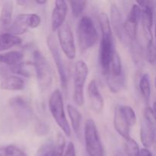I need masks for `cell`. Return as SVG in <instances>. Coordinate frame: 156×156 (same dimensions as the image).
<instances>
[{"label":"cell","instance_id":"38","mask_svg":"<svg viewBox=\"0 0 156 156\" xmlns=\"http://www.w3.org/2000/svg\"><path fill=\"white\" fill-rule=\"evenodd\" d=\"M34 2L36 4H39V5H44L47 3V1H43V0H35Z\"/></svg>","mask_w":156,"mask_h":156},{"label":"cell","instance_id":"21","mask_svg":"<svg viewBox=\"0 0 156 156\" xmlns=\"http://www.w3.org/2000/svg\"><path fill=\"white\" fill-rule=\"evenodd\" d=\"M105 76H106L107 84L111 92L118 93L123 90L125 86V82H126L124 73L120 76H114L110 73H108Z\"/></svg>","mask_w":156,"mask_h":156},{"label":"cell","instance_id":"16","mask_svg":"<svg viewBox=\"0 0 156 156\" xmlns=\"http://www.w3.org/2000/svg\"><path fill=\"white\" fill-rule=\"evenodd\" d=\"M114 126L117 133L121 136L125 140L130 138L129 133H130L131 126L123 115L120 108V105L117 106L114 111Z\"/></svg>","mask_w":156,"mask_h":156},{"label":"cell","instance_id":"13","mask_svg":"<svg viewBox=\"0 0 156 156\" xmlns=\"http://www.w3.org/2000/svg\"><path fill=\"white\" fill-rule=\"evenodd\" d=\"M142 9L137 4L133 5L123 22V31L131 41H136L138 24L141 21Z\"/></svg>","mask_w":156,"mask_h":156},{"label":"cell","instance_id":"2","mask_svg":"<svg viewBox=\"0 0 156 156\" xmlns=\"http://www.w3.org/2000/svg\"><path fill=\"white\" fill-rule=\"evenodd\" d=\"M77 35L79 48L82 53L95 45L98 39V34L90 17H82L78 24Z\"/></svg>","mask_w":156,"mask_h":156},{"label":"cell","instance_id":"19","mask_svg":"<svg viewBox=\"0 0 156 156\" xmlns=\"http://www.w3.org/2000/svg\"><path fill=\"white\" fill-rule=\"evenodd\" d=\"M24 81L17 76H8L2 79L0 88L6 91H21L24 88Z\"/></svg>","mask_w":156,"mask_h":156},{"label":"cell","instance_id":"28","mask_svg":"<svg viewBox=\"0 0 156 156\" xmlns=\"http://www.w3.org/2000/svg\"><path fill=\"white\" fill-rule=\"evenodd\" d=\"M139 145L135 140L130 137L128 140H125L124 143V151L127 156H139L140 153Z\"/></svg>","mask_w":156,"mask_h":156},{"label":"cell","instance_id":"11","mask_svg":"<svg viewBox=\"0 0 156 156\" xmlns=\"http://www.w3.org/2000/svg\"><path fill=\"white\" fill-rule=\"evenodd\" d=\"M59 46L66 57L74 59L76 56V47L71 27L68 24H64L57 31Z\"/></svg>","mask_w":156,"mask_h":156},{"label":"cell","instance_id":"3","mask_svg":"<svg viewBox=\"0 0 156 156\" xmlns=\"http://www.w3.org/2000/svg\"><path fill=\"white\" fill-rule=\"evenodd\" d=\"M49 109L52 117L66 136H71V128L64 110V103L60 90L56 89L49 98Z\"/></svg>","mask_w":156,"mask_h":156},{"label":"cell","instance_id":"9","mask_svg":"<svg viewBox=\"0 0 156 156\" xmlns=\"http://www.w3.org/2000/svg\"><path fill=\"white\" fill-rule=\"evenodd\" d=\"M9 105L16 120L22 124H26L33 118V110L26 98L16 96L9 100Z\"/></svg>","mask_w":156,"mask_h":156},{"label":"cell","instance_id":"36","mask_svg":"<svg viewBox=\"0 0 156 156\" xmlns=\"http://www.w3.org/2000/svg\"><path fill=\"white\" fill-rule=\"evenodd\" d=\"M139 156H153V155H152V152H151L149 149L144 148V149H142L141 150H140V153Z\"/></svg>","mask_w":156,"mask_h":156},{"label":"cell","instance_id":"32","mask_svg":"<svg viewBox=\"0 0 156 156\" xmlns=\"http://www.w3.org/2000/svg\"><path fill=\"white\" fill-rule=\"evenodd\" d=\"M146 59L148 62L153 63L156 60V45L154 41L150 43H146Z\"/></svg>","mask_w":156,"mask_h":156},{"label":"cell","instance_id":"23","mask_svg":"<svg viewBox=\"0 0 156 156\" xmlns=\"http://www.w3.org/2000/svg\"><path fill=\"white\" fill-rule=\"evenodd\" d=\"M111 20H112L113 25L116 30L117 36L123 40V23H122V17L118 8L116 5H112L111 8Z\"/></svg>","mask_w":156,"mask_h":156},{"label":"cell","instance_id":"39","mask_svg":"<svg viewBox=\"0 0 156 156\" xmlns=\"http://www.w3.org/2000/svg\"><path fill=\"white\" fill-rule=\"evenodd\" d=\"M114 156H125V155L122 151H118V152H117V153H116V155Z\"/></svg>","mask_w":156,"mask_h":156},{"label":"cell","instance_id":"31","mask_svg":"<svg viewBox=\"0 0 156 156\" xmlns=\"http://www.w3.org/2000/svg\"><path fill=\"white\" fill-rule=\"evenodd\" d=\"M120 108H121V111L123 112V115L126 117V119L127 120L128 123H129L131 127L133 126L136 124L137 120L136 114V112L134 111V110L131 107L127 106V105L120 106Z\"/></svg>","mask_w":156,"mask_h":156},{"label":"cell","instance_id":"41","mask_svg":"<svg viewBox=\"0 0 156 156\" xmlns=\"http://www.w3.org/2000/svg\"><path fill=\"white\" fill-rule=\"evenodd\" d=\"M155 45H156V24H155Z\"/></svg>","mask_w":156,"mask_h":156},{"label":"cell","instance_id":"24","mask_svg":"<svg viewBox=\"0 0 156 156\" xmlns=\"http://www.w3.org/2000/svg\"><path fill=\"white\" fill-rule=\"evenodd\" d=\"M1 57L2 63L14 66H16L21 62L23 58H24V54L21 52L15 50V51H10L1 54Z\"/></svg>","mask_w":156,"mask_h":156},{"label":"cell","instance_id":"4","mask_svg":"<svg viewBox=\"0 0 156 156\" xmlns=\"http://www.w3.org/2000/svg\"><path fill=\"white\" fill-rule=\"evenodd\" d=\"M33 56L38 85L41 91H44L51 86L53 82L52 69L45 56L39 50H35Z\"/></svg>","mask_w":156,"mask_h":156},{"label":"cell","instance_id":"6","mask_svg":"<svg viewBox=\"0 0 156 156\" xmlns=\"http://www.w3.org/2000/svg\"><path fill=\"white\" fill-rule=\"evenodd\" d=\"M85 141L88 156H104L103 145L95 122L92 119H88L85 122Z\"/></svg>","mask_w":156,"mask_h":156},{"label":"cell","instance_id":"14","mask_svg":"<svg viewBox=\"0 0 156 156\" xmlns=\"http://www.w3.org/2000/svg\"><path fill=\"white\" fill-rule=\"evenodd\" d=\"M88 97L92 111L96 114H101L104 110L105 101L103 96L99 91L97 82L94 80L91 81L88 84Z\"/></svg>","mask_w":156,"mask_h":156},{"label":"cell","instance_id":"29","mask_svg":"<svg viewBox=\"0 0 156 156\" xmlns=\"http://www.w3.org/2000/svg\"><path fill=\"white\" fill-rule=\"evenodd\" d=\"M66 146V143L65 137L62 134L58 133L56 143L53 145L51 156H63Z\"/></svg>","mask_w":156,"mask_h":156},{"label":"cell","instance_id":"22","mask_svg":"<svg viewBox=\"0 0 156 156\" xmlns=\"http://www.w3.org/2000/svg\"><path fill=\"white\" fill-rule=\"evenodd\" d=\"M21 43V39L11 33L0 34V52L12 48Z\"/></svg>","mask_w":156,"mask_h":156},{"label":"cell","instance_id":"10","mask_svg":"<svg viewBox=\"0 0 156 156\" xmlns=\"http://www.w3.org/2000/svg\"><path fill=\"white\" fill-rule=\"evenodd\" d=\"M47 46L49 47L52 56L53 58L55 64H56V69H57L58 74H59V79H60L61 85L64 91L67 89V84H68V77H67L66 70L65 64H64L63 59L61 56L60 50H59V45L56 39L53 34L49 35L47 37Z\"/></svg>","mask_w":156,"mask_h":156},{"label":"cell","instance_id":"20","mask_svg":"<svg viewBox=\"0 0 156 156\" xmlns=\"http://www.w3.org/2000/svg\"><path fill=\"white\" fill-rule=\"evenodd\" d=\"M11 71L13 73L26 78L32 77L36 74L35 65L34 62H21L19 64L14 66H11Z\"/></svg>","mask_w":156,"mask_h":156},{"label":"cell","instance_id":"25","mask_svg":"<svg viewBox=\"0 0 156 156\" xmlns=\"http://www.w3.org/2000/svg\"><path fill=\"white\" fill-rule=\"evenodd\" d=\"M108 73L114 75V76H120L123 73V68H122L121 59H120V55H119V53H117L116 50H114V53H113L111 64H110L109 71H108Z\"/></svg>","mask_w":156,"mask_h":156},{"label":"cell","instance_id":"34","mask_svg":"<svg viewBox=\"0 0 156 156\" xmlns=\"http://www.w3.org/2000/svg\"><path fill=\"white\" fill-rule=\"evenodd\" d=\"M36 132L38 135L44 136L49 132V127L44 123H39L36 126Z\"/></svg>","mask_w":156,"mask_h":156},{"label":"cell","instance_id":"1","mask_svg":"<svg viewBox=\"0 0 156 156\" xmlns=\"http://www.w3.org/2000/svg\"><path fill=\"white\" fill-rule=\"evenodd\" d=\"M98 22L101 30L99 59L104 74L106 75L109 71L111 58L114 51V44H113L114 43L113 33L109 17L106 13L102 12L99 15Z\"/></svg>","mask_w":156,"mask_h":156},{"label":"cell","instance_id":"30","mask_svg":"<svg viewBox=\"0 0 156 156\" xmlns=\"http://www.w3.org/2000/svg\"><path fill=\"white\" fill-rule=\"evenodd\" d=\"M70 6L72 9V13L75 18H79L82 16L86 7V1H70Z\"/></svg>","mask_w":156,"mask_h":156},{"label":"cell","instance_id":"26","mask_svg":"<svg viewBox=\"0 0 156 156\" xmlns=\"http://www.w3.org/2000/svg\"><path fill=\"white\" fill-rule=\"evenodd\" d=\"M139 86H140V92H141V94L144 98L145 100L146 101V102H148L149 101V98H150L151 96L150 78H149V74L145 73L144 75H143V76L140 79Z\"/></svg>","mask_w":156,"mask_h":156},{"label":"cell","instance_id":"35","mask_svg":"<svg viewBox=\"0 0 156 156\" xmlns=\"http://www.w3.org/2000/svg\"><path fill=\"white\" fill-rule=\"evenodd\" d=\"M63 156H76V149L73 142H69L68 143Z\"/></svg>","mask_w":156,"mask_h":156},{"label":"cell","instance_id":"8","mask_svg":"<svg viewBox=\"0 0 156 156\" xmlns=\"http://www.w3.org/2000/svg\"><path fill=\"white\" fill-rule=\"evenodd\" d=\"M41 22V17L37 14H20L12 24L9 31L18 36L27 32L28 29L37 28Z\"/></svg>","mask_w":156,"mask_h":156},{"label":"cell","instance_id":"15","mask_svg":"<svg viewBox=\"0 0 156 156\" xmlns=\"http://www.w3.org/2000/svg\"><path fill=\"white\" fill-rule=\"evenodd\" d=\"M66 2L63 0H56L51 16V27L53 31L58 30L64 24L67 15Z\"/></svg>","mask_w":156,"mask_h":156},{"label":"cell","instance_id":"12","mask_svg":"<svg viewBox=\"0 0 156 156\" xmlns=\"http://www.w3.org/2000/svg\"><path fill=\"white\" fill-rule=\"evenodd\" d=\"M136 4L142 9L141 23L146 42H152L154 41L152 31V24H153L154 2L137 1Z\"/></svg>","mask_w":156,"mask_h":156},{"label":"cell","instance_id":"7","mask_svg":"<svg viewBox=\"0 0 156 156\" xmlns=\"http://www.w3.org/2000/svg\"><path fill=\"white\" fill-rule=\"evenodd\" d=\"M88 75V67L83 60L76 62L73 81V99L78 106H82L84 104V85Z\"/></svg>","mask_w":156,"mask_h":156},{"label":"cell","instance_id":"18","mask_svg":"<svg viewBox=\"0 0 156 156\" xmlns=\"http://www.w3.org/2000/svg\"><path fill=\"white\" fill-rule=\"evenodd\" d=\"M67 111L71 120L72 126L74 133L77 136L78 138H81L82 135V115L80 111L73 105H67Z\"/></svg>","mask_w":156,"mask_h":156},{"label":"cell","instance_id":"5","mask_svg":"<svg viewBox=\"0 0 156 156\" xmlns=\"http://www.w3.org/2000/svg\"><path fill=\"white\" fill-rule=\"evenodd\" d=\"M140 139L146 149L152 147L156 140V117L153 109L145 108L140 128Z\"/></svg>","mask_w":156,"mask_h":156},{"label":"cell","instance_id":"40","mask_svg":"<svg viewBox=\"0 0 156 156\" xmlns=\"http://www.w3.org/2000/svg\"><path fill=\"white\" fill-rule=\"evenodd\" d=\"M153 111H154V114H155V115L156 117V101L154 102V104H153Z\"/></svg>","mask_w":156,"mask_h":156},{"label":"cell","instance_id":"33","mask_svg":"<svg viewBox=\"0 0 156 156\" xmlns=\"http://www.w3.org/2000/svg\"><path fill=\"white\" fill-rule=\"evenodd\" d=\"M53 145L54 144L51 142H47L44 143L37 151L36 156H51Z\"/></svg>","mask_w":156,"mask_h":156},{"label":"cell","instance_id":"37","mask_svg":"<svg viewBox=\"0 0 156 156\" xmlns=\"http://www.w3.org/2000/svg\"><path fill=\"white\" fill-rule=\"evenodd\" d=\"M30 2L26 1V0H21V1H17V3L18 5H27L30 3Z\"/></svg>","mask_w":156,"mask_h":156},{"label":"cell","instance_id":"27","mask_svg":"<svg viewBox=\"0 0 156 156\" xmlns=\"http://www.w3.org/2000/svg\"><path fill=\"white\" fill-rule=\"evenodd\" d=\"M0 156H27V154L14 145L0 146Z\"/></svg>","mask_w":156,"mask_h":156},{"label":"cell","instance_id":"43","mask_svg":"<svg viewBox=\"0 0 156 156\" xmlns=\"http://www.w3.org/2000/svg\"><path fill=\"white\" fill-rule=\"evenodd\" d=\"M155 89H156V79H155Z\"/></svg>","mask_w":156,"mask_h":156},{"label":"cell","instance_id":"42","mask_svg":"<svg viewBox=\"0 0 156 156\" xmlns=\"http://www.w3.org/2000/svg\"><path fill=\"white\" fill-rule=\"evenodd\" d=\"M0 63H2V57H1V54H0Z\"/></svg>","mask_w":156,"mask_h":156},{"label":"cell","instance_id":"17","mask_svg":"<svg viewBox=\"0 0 156 156\" xmlns=\"http://www.w3.org/2000/svg\"><path fill=\"white\" fill-rule=\"evenodd\" d=\"M12 14H13V3L12 2H5L2 7L0 12V34L6 33L11 27Z\"/></svg>","mask_w":156,"mask_h":156}]
</instances>
